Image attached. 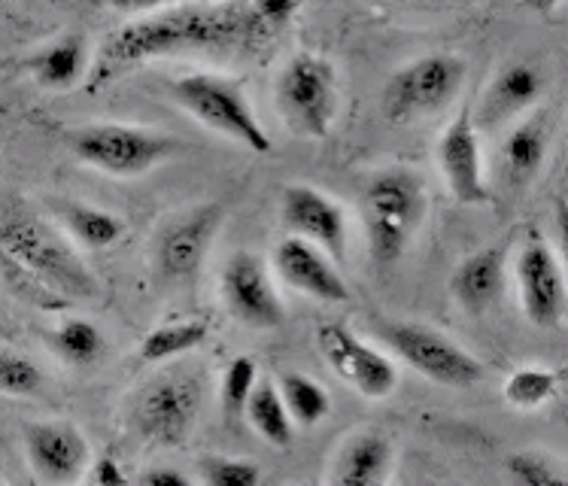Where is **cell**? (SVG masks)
Segmentation results:
<instances>
[{
  "instance_id": "obj_25",
  "label": "cell",
  "mask_w": 568,
  "mask_h": 486,
  "mask_svg": "<svg viewBox=\"0 0 568 486\" xmlns=\"http://www.w3.org/2000/svg\"><path fill=\"white\" fill-rule=\"evenodd\" d=\"M61 220L68 225V232L92 250H106L125 234V222L119 220L116 213L101 207H89V204H64L61 207Z\"/></svg>"
},
{
  "instance_id": "obj_31",
  "label": "cell",
  "mask_w": 568,
  "mask_h": 486,
  "mask_svg": "<svg viewBox=\"0 0 568 486\" xmlns=\"http://www.w3.org/2000/svg\"><path fill=\"white\" fill-rule=\"evenodd\" d=\"M0 386L7 395H37L43 386V374L34 362L12 350L0 353Z\"/></svg>"
},
{
  "instance_id": "obj_19",
  "label": "cell",
  "mask_w": 568,
  "mask_h": 486,
  "mask_svg": "<svg viewBox=\"0 0 568 486\" xmlns=\"http://www.w3.org/2000/svg\"><path fill=\"white\" fill-rule=\"evenodd\" d=\"M393 465V441L381 432H359L337 450L332 486H389Z\"/></svg>"
},
{
  "instance_id": "obj_29",
  "label": "cell",
  "mask_w": 568,
  "mask_h": 486,
  "mask_svg": "<svg viewBox=\"0 0 568 486\" xmlns=\"http://www.w3.org/2000/svg\"><path fill=\"white\" fill-rule=\"evenodd\" d=\"M255 386H258V368L250 356H237L229 362L225 377H222V407H225L229 419L246 414Z\"/></svg>"
},
{
  "instance_id": "obj_4",
  "label": "cell",
  "mask_w": 568,
  "mask_h": 486,
  "mask_svg": "<svg viewBox=\"0 0 568 486\" xmlns=\"http://www.w3.org/2000/svg\"><path fill=\"white\" fill-rule=\"evenodd\" d=\"M174 101L186 113H192L201 125H207L216 134H225L234 143H241L244 150L255 152V155L274 152V140L255 119L241 82L216 77V73H192V77L174 82Z\"/></svg>"
},
{
  "instance_id": "obj_33",
  "label": "cell",
  "mask_w": 568,
  "mask_h": 486,
  "mask_svg": "<svg viewBox=\"0 0 568 486\" xmlns=\"http://www.w3.org/2000/svg\"><path fill=\"white\" fill-rule=\"evenodd\" d=\"M554 225H557L559 259H562V267H566L568 277V201H562V198L554 204Z\"/></svg>"
},
{
  "instance_id": "obj_18",
  "label": "cell",
  "mask_w": 568,
  "mask_h": 486,
  "mask_svg": "<svg viewBox=\"0 0 568 486\" xmlns=\"http://www.w3.org/2000/svg\"><path fill=\"white\" fill-rule=\"evenodd\" d=\"M508 241H499L459 262L450 277V292L463 311L480 316L499 304L505 283H508Z\"/></svg>"
},
{
  "instance_id": "obj_28",
  "label": "cell",
  "mask_w": 568,
  "mask_h": 486,
  "mask_svg": "<svg viewBox=\"0 0 568 486\" xmlns=\"http://www.w3.org/2000/svg\"><path fill=\"white\" fill-rule=\"evenodd\" d=\"M559 389V377L547 368H520L505 381V402L517 411L547 405Z\"/></svg>"
},
{
  "instance_id": "obj_2",
  "label": "cell",
  "mask_w": 568,
  "mask_h": 486,
  "mask_svg": "<svg viewBox=\"0 0 568 486\" xmlns=\"http://www.w3.org/2000/svg\"><path fill=\"white\" fill-rule=\"evenodd\" d=\"M0 250L28 277H34L40 286H47L55 295L92 298L98 292V280L82 265L80 255L40 216L12 201L3 207V220H0Z\"/></svg>"
},
{
  "instance_id": "obj_5",
  "label": "cell",
  "mask_w": 568,
  "mask_h": 486,
  "mask_svg": "<svg viewBox=\"0 0 568 486\" xmlns=\"http://www.w3.org/2000/svg\"><path fill=\"white\" fill-rule=\"evenodd\" d=\"M274 98L280 117L295 134L311 140L328 138L341 104L335 64L314 52H298L280 70Z\"/></svg>"
},
{
  "instance_id": "obj_14",
  "label": "cell",
  "mask_w": 568,
  "mask_h": 486,
  "mask_svg": "<svg viewBox=\"0 0 568 486\" xmlns=\"http://www.w3.org/2000/svg\"><path fill=\"white\" fill-rule=\"evenodd\" d=\"M225 220V210L220 204H201L189 210L174 222H168L155 241V271L168 283H183L197 274L204 265L210 243L216 237Z\"/></svg>"
},
{
  "instance_id": "obj_37",
  "label": "cell",
  "mask_w": 568,
  "mask_h": 486,
  "mask_svg": "<svg viewBox=\"0 0 568 486\" xmlns=\"http://www.w3.org/2000/svg\"><path fill=\"white\" fill-rule=\"evenodd\" d=\"M429 486H435V484H429Z\"/></svg>"
},
{
  "instance_id": "obj_21",
  "label": "cell",
  "mask_w": 568,
  "mask_h": 486,
  "mask_svg": "<svg viewBox=\"0 0 568 486\" xmlns=\"http://www.w3.org/2000/svg\"><path fill=\"white\" fill-rule=\"evenodd\" d=\"M24 70L34 77L43 89H73L89 70V43L82 34H64L52 40L49 47L24 59Z\"/></svg>"
},
{
  "instance_id": "obj_6",
  "label": "cell",
  "mask_w": 568,
  "mask_h": 486,
  "mask_svg": "<svg viewBox=\"0 0 568 486\" xmlns=\"http://www.w3.org/2000/svg\"><path fill=\"white\" fill-rule=\"evenodd\" d=\"M465 82V61L456 55H423L398 68L383 85L381 110L395 125L432 117L450 104Z\"/></svg>"
},
{
  "instance_id": "obj_35",
  "label": "cell",
  "mask_w": 568,
  "mask_h": 486,
  "mask_svg": "<svg viewBox=\"0 0 568 486\" xmlns=\"http://www.w3.org/2000/svg\"><path fill=\"white\" fill-rule=\"evenodd\" d=\"M94 486H131V484H128V477L122 475V468L116 465V459L104 456V459L98 463V484Z\"/></svg>"
},
{
  "instance_id": "obj_22",
  "label": "cell",
  "mask_w": 568,
  "mask_h": 486,
  "mask_svg": "<svg viewBox=\"0 0 568 486\" xmlns=\"http://www.w3.org/2000/svg\"><path fill=\"white\" fill-rule=\"evenodd\" d=\"M547 155V125L545 119H526L508 131L501 140L499 164L510 185H529L541 171Z\"/></svg>"
},
{
  "instance_id": "obj_26",
  "label": "cell",
  "mask_w": 568,
  "mask_h": 486,
  "mask_svg": "<svg viewBox=\"0 0 568 486\" xmlns=\"http://www.w3.org/2000/svg\"><path fill=\"white\" fill-rule=\"evenodd\" d=\"M207 341V323L201 320H183V323H171L155 328L146 335L140 356L146 362H168L183 356L189 350L201 347Z\"/></svg>"
},
{
  "instance_id": "obj_36",
  "label": "cell",
  "mask_w": 568,
  "mask_h": 486,
  "mask_svg": "<svg viewBox=\"0 0 568 486\" xmlns=\"http://www.w3.org/2000/svg\"><path fill=\"white\" fill-rule=\"evenodd\" d=\"M295 486H304V484H295Z\"/></svg>"
},
{
  "instance_id": "obj_34",
  "label": "cell",
  "mask_w": 568,
  "mask_h": 486,
  "mask_svg": "<svg viewBox=\"0 0 568 486\" xmlns=\"http://www.w3.org/2000/svg\"><path fill=\"white\" fill-rule=\"evenodd\" d=\"M140 486H192V480L176 468H150Z\"/></svg>"
},
{
  "instance_id": "obj_30",
  "label": "cell",
  "mask_w": 568,
  "mask_h": 486,
  "mask_svg": "<svg viewBox=\"0 0 568 486\" xmlns=\"http://www.w3.org/2000/svg\"><path fill=\"white\" fill-rule=\"evenodd\" d=\"M508 475L517 486H568V475L535 453H514L508 459Z\"/></svg>"
},
{
  "instance_id": "obj_13",
  "label": "cell",
  "mask_w": 568,
  "mask_h": 486,
  "mask_svg": "<svg viewBox=\"0 0 568 486\" xmlns=\"http://www.w3.org/2000/svg\"><path fill=\"white\" fill-rule=\"evenodd\" d=\"M438 164L447 180L450 195L465 207H480L493 201L487 171H484V150L477 138V119L471 107H463L453 122L444 128L438 140Z\"/></svg>"
},
{
  "instance_id": "obj_23",
  "label": "cell",
  "mask_w": 568,
  "mask_h": 486,
  "mask_svg": "<svg viewBox=\"0 0 568 486\" xmlns=\"http://www.w3.org/2000/svg\"><path fill=\"white\" fill-rule=\"evenodd\" d=\"M246 417L258 432V438L267 441L271 447H290L292 444V426L295 423H292L290 407L283 402L277 383L262 381L255 386L253 398L246 405Z\"/></svg>"
},
{
  "instance_id": "obj_8",
  "label": "cell",
  "mask_w": 568,
  "mask_h": 486,
  "mask_svg": "<svg viewBox=\"0 0 568 486\" xmlns=\"http://www.w3.org/2000/svg\"><path fill=\"white\" fill-rule=\"evenodd\" d=\"M381 335L398 360L442 386L468 389L484 377V365L468 350H463L456 341L435 332L429 325L386 323Z\"/></svg>"
},
{
  "instance_id": "obj_9",
  "label": "cell",
  "mask_w": 568,
  "mask_h": 486,
  "mask_svg": "<svg viewBox=\"0 0 568 486\" xmlns=\"http://www.w3.org/2000/svg\"><path fill=\"white\" fill-rule=\"evenodd\" d=\"M201 414V381L183 371L162 374L140 393L134 405V428L143 441L159 447H180Z\"/></svg>"
},
{
  "instance_id": "obj_16",
  "label": "cell",
  "mask_w": 568,
  "mask_h": 486,
  "mask_svg": "<svg viewBox=\"0 0 568 486\" xmlns=\"http://www.w3.org/2000/svg\"><path fill=\"white\" fill-rule=\"evenodd\" d=\"M24 450L37 475L55 486L77 484L92 459L89 441L70 423H28Z\"/></svg>"
},
{
  "instance_id": "obj_27",
  "label": "cell",
  "mask_w": 568,
  "mask_h": 486,
  "mask_svg": "<svg viewBox=\"0 0 568 486\" xmlns=\"http://www.w3.org/2000/svg\"><path fill=\"white\" fill-rule=\"evenodd\" d=\"M49 344H52V350L59 353L61 360L85 368V365H92V362L101 356L104 337H101V332H98L92 323H85V320H64V323L49 335Z\"/></svg>"
},
{
  "instance_id": "obj_7",
  "label": "cell",
  "mask_w": 568,
  "mask_h": 486,
  "mask_svg": "<svg viewBox=\"0 0 568 486\" xmlns=\"http://www.w3.org/2000/svg\"><path fill=\"white\" fill-rule=\"evenodd\" d=\"M77 159L92 164L110 176H143L168 155L180 150V143L159 131L131 125H89L70 138Z\"/></svg>"
},
{
  "instance_id": "obj_12",
  "label": "cell",
  "mask_w": 568,
  "mask_h": 486,
  "mask_svg": "<svg viewBox=\"0 0 568 486\" xmlns=\"http://www.w3.org/2000/svg\"><path fill=\"white\" fill-rule=\"evenodd\" d=\"M222 302L234 320L250 328H280L286 307L267 277L265 262L253 253H234L222 267Z\"/></svg>"
},
{
  "instance_id": "obj_20",
  "label": "cell",
  "mask_w": 568,
  "mask_h": 486,
  "mask_svg": "<svg viewBox=\"0 0 568 486\" xmlns=\"http://www.w3.org/2000/svg\"><path fill=\"white\" fill-rule=\"evenodd\" d=\"M541 92H545V80H541L538 68L523 64V61L501 68L484 94L480 125L499 128L501 122L520 117L523 110H529L541 98Z\"/></svg>"
},
{
  "instance_id": "obj_11",
  "label": "cell",
  "mask_w": 568,
  "mask_h": 486,
  "mask_svg": "<svg viewBox=\"0 0 568 486\" xmlns=\"http://www.w3.org/2000/svg\"><path fill=\"white\" fill-rule=\"evenodd\" d=\"M316 347L337 377L349 383L365 398H386L398 386V371L381 350L368 347L349 325L323 323L316 332Z\"/></svg>"
},
{
  "instance_id": "obj_17",
  "label": "cell",
  "mask_w": 568,
  "mask_h": 486,
  "mask_svg": "<svg viewBox=\"0 0 568 486\" xmlns=\"http://www.w3.org/2000/svg\"><path fill=\"white\" fill-rule=\"evenodd\" d=\"M274 267L292 290L323 304L349 302V286L335 267V259L302 237H283L274 250Z\"/></svg>"
},
{
  "instance_id": "obj_32",
  "label": "cell",
  "mask_w": 568,
  "mask_h": 486,
  "mask_svg": "<svg viewBox=\"0 0 568 486\" xmlns=\"http://www.w3.org/2000/svg\"><path fill=\"white\" fill-rule=\"evenodd\" d=\"M204 480H207V486H258L262 472L250 459L210 456V459H204Z\"/></svg>"
},
{
  "instance_id": "obj_10",
  "label": "cell",
  "mask_w": 568,
  "mask_h": 486,
  "mask_svg": "<svg viewBox=\"0 0 568 486\" xmlns=\"http://www.w3.org/2000/svg\"><path fill=\"white\" fill-rule=\"evenodd\" d=\"M514 277H517L526 320L538 328L559 325L568 304L566 267L559 262V255L550 250V243L538 232L523 241L517 262H514Z\"/></svg>"
},
{
  "instance_id": "obj_15",
  "label": "cell",
  "mask_w": 568,
  "mask_h": 486,
  "mask_svg": "<svg viewBox=\"0 0 568 486\" xmlns=\"http://www.w3.org/2000/svg\"><path fill=\"white\" fill-rule=\"evenodd\" d=\"M280 220L290 237L314 243L335 262L347 259V216L341 204L314 189V185H286L280 198Z\"/></svg>"
},
{
  "instance_id": "obj_1",
  "label": "cell",
  "mask_w": 568,
  "mask_h": 486,
  "mask_svg": "<svg viewBox=\"0 0 568 486\" xmlns=\"http://www.w3.org/2000/svg\"><path fill=\"white\" fill-rule=\"evenodd\" d=\"M298 12V3H174L159 7L125 22L106 37L101 59L94 64L89 89L113 80L119 70L140 61L189 55V52H220V49H253L274 37Z\"/></svg>"
},
{
  "instance_id": "obj_24",
  "label": "cell",
  "mask_w": 568,
  "mask_h": 486,
  "mask_svg": "<svg viewBox=\"0 0 568 486\" xmlns=\"http://www.w3.org/2000/svg\"><path fill=\"white\" fill-rule=\"evenodd\" d=\"M277 386L280 393H283V402L290 407L292 423H295V426L311 428L328 417L332 398H328V393H325L314 377H307L302 371H283Z\"/></svg>"
},
{
  "instance_id": "obj_3",
  "label": "cell",
  "mask_w": 568,
  "mask_h": 486,
  "mask_svg": "<svg viewBox=\"0 0 568 486\" xmlns=\"http://www.w3.org/2000/svg\"><path fill=\"white\" fill-rule=\"evenodd\" d=\"M426 220V185L407 168L374 174L362 195V222L377 265H395Z\"/></svg>"
}]
</instances>
